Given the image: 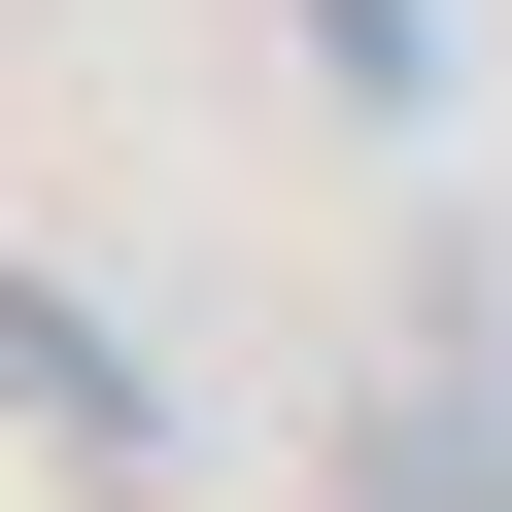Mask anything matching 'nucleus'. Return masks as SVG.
<instances>
[{"label":"nucleus","instance_id":"obj_1","mask_svg":"<svg viewBox=\"0 0 512 512\" xmlns=\"http://www.w3.org/2000/svg\"><path fill=\"white\" fill-rule=\"evenodd\" d=\"M308 69H342V103H410V69H444V0H308Z\"/></svg>","mask_w":512,"mask_h":512}]
</instances>
